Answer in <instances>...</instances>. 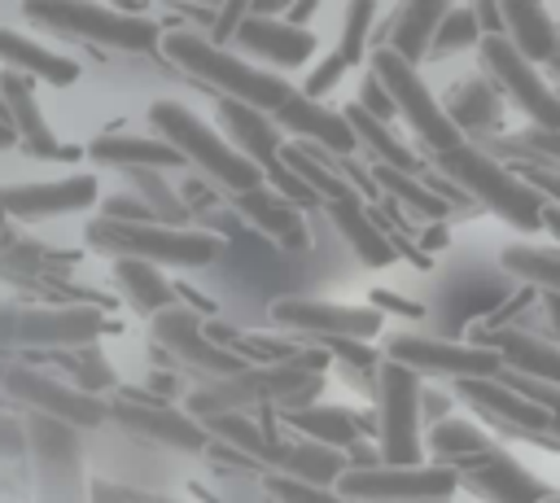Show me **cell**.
I'll return each instance as SVG.
<instances>
[{"instance_id":"obj_1","label":"cell","mask_w":560,"mask_h":503,"mask_svg":"<svg viewBox=\"0 0 560 503\" xmlns=\"http://www.w3.org/2000/svg\"><path fill=\"white\" fill-rule=\"evenodd\" d=\"M451 166L468 184V192L481 206H490L499 219H508L516 232H525V236L529 232H542L547 201L525 184V175H512L508 166H499V162H490L486 153H472V149H455L451 153Z\"/></svg>"},{"instance_id":"obj_2","label":"cell","mask_w":560,"mask_h":503,"mask_svg":"<svg viewBox=\"0 0 560 503\" xmlns=\"http://www.w3.org/2000/svg\"><path fill=\"white\" fill-rule=\"evenodd\" d=\"M481 66L486 74L499 83V92L542 131H560V92L551 87V79L525 61L503 35H486L481 39Z\"/></svg>"},{"instance_id":"obj_3","label":"cell","mask_w":560,"mask_h":503,"mask_svg":"<svg viewBox=\"0 0 560 503\" xmlns=\"http://www.w3.org/2000/svg\"><path fill=\"white\" fill-rule=\"evenodd\" d=\"M464 398H472V402H477L481 411H490L494 420L525 429L529 437L556 442V437H551V416H547L534 398H525V394L512 385V376H508V381H499V376H490V381H464Z\"/></svg>"},{"instance_id":"obj_4","label":"cell","mask_w":560,"mask_h":503,"mask_svg":"<svg viewBox=\"0 0 560 503\" xmlns=\"http://www.w3.org/2000/svg\"><path fill=\"white\" fill-rule=\"evenodd\" d=\"M503 13V39L534 66H551L560 57V26L542 4L529 0H508L499 4Z\"/></svg>"},{"instance_id":"obj_5","label":"cell","mask_w":560,"mask_h":503,"mask_svg":"<svg viewBox=\"0 0 560 503\" xmlns=\"http://www.w3.org/2000/svg\"><path fill=\"white\" fill-rule=\"evenodd\" d=\"M494 350H499L508 372L560 389V341H551L542 332H529V328H508V332L494 337Z\"/></svg>"},{"instance_id":"obj_6","label":"cell","mask_w":560,"mask_h":503,"mask_svg":"<svg viewBox=\"0 0 560 503\" xmlns=\"http://www.w3.org/2000/svg\"><path fill=\"white\" fill-rule=\"evenodd\" d=\"M468 481L477 486V494H481L486 503H547V499L556 494L542 477H534L529 468H521V464L508 459L503 451H499L494 459H486Z\"/></svg>"},{"instance_id":"obj_7","label":"cell","mask_w":560,"mask_h":503,"mask_svg":"<svg viewBox=\"0 0 560 503\" xmlns=\"http://www.w3.org/2000/svg\"><path fill=\"white\" fill-rule=\"evenodd\" d=\"M503 271L516 276L538 297H560V249L556 245H534V241L512 245L503 254Z\"/></svg>"},{"instance_id":"obj_8","label":"cell","mask_w":560,"mask_h":503,"mask_svg":"<svg viewBox=\"0 0 560 503\" xmlns=\"http://www.w3.org/2000/svg\"><path fill=\"white\" fill-rule=\"evenodd\" d=\"M512 149L525 157V171H560V131L529 127L525 136L512 140Z\"/></svg>"},{"instance_id":"obj_9","label":"cell","mask_w":560,"mask_h":503,"mask_svg":"<svg viewBox=\"0 0 560 503\" xmlns=\"http://www.w3.org/2000/svg\"><path fill=\"white\" fill-rule=\"evenodd\" d=\"M477 39V17L472 13H451L442 39H438V52H451V48H468Z\"/></svg>"},{"instance_id":"obj_10","label":"cell","mask_w":560,"mask_h":503,"mask_svg":"<svg viewBox=\"0 0 560 503\" xmlns=\"http://www.w3.org/2000/svg\"><path fill=\"white\" fill-rule=\"evenodd\" d=\"M525 184H529L547 206L560 210V171H525Z\"/></svg>"},{"instance_id":"obj_11","label":"cell","mask_w":560,"mask_h":503,"mask_svg":"<svg viewBox=\"0 0 560 503\" xmlns=\"http://www.w3.org/2000/svg\"><path fill=\"white\" fill-rule=\"evenodd\" d=\"M538 311L547 315V328H551L547 337L560 341V297H538Z\"/></svg>"},{"instance_id":"obj_12","label":"cell","mask_w":560,"mask_h":503,"mask_svg":"<svg viewBox=\"0 0 560 503\" xmlns=\"http://www.w3.org/2000/svg\"><path fill=\"white\" fill-rule=\"evenodd\" d=\"M547 79H551V87H556V92H560V57H556V61H551V66H547Z\"/></svg>"},{"instance_id":"obj_13","label":"cell","mask_w":560,"mask_h":503,"mask_svg":"<svg viewBox=\"0 0 560 503\" xmlns=\"http://www.w3.org/2000/svg\"><path fill=\"white\" fill-rule=\"evenodd\" d=\"M547 503H560V494H551V499H547Z\"/></svg>"}]
</instances>
